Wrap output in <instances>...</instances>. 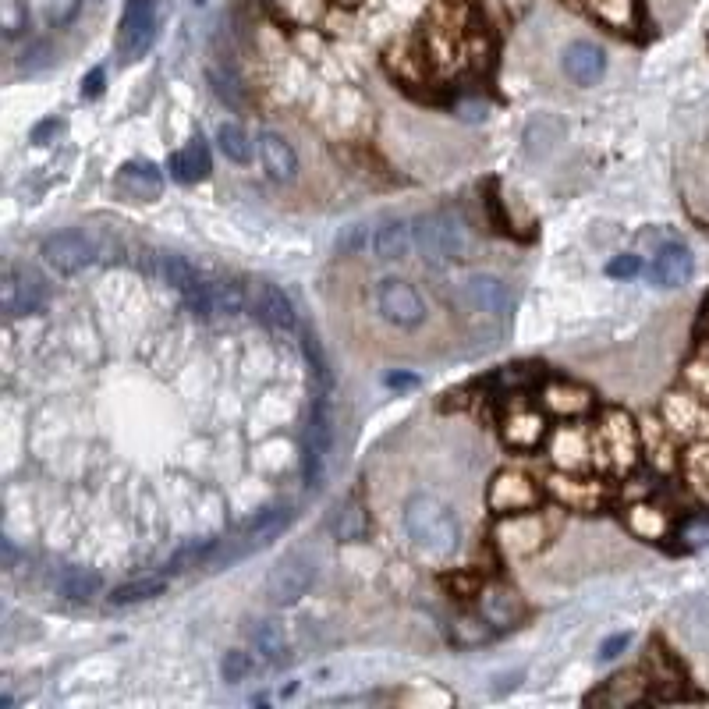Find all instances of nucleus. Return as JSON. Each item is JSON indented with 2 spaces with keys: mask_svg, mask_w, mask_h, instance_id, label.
I'll return each instance as SVG.
<instances>
[{
  "mask_svg": "<svg viewBox=\"0 0 709 709\" xmlns=\"http://www.w3.org/2000/svg\"><path fill=\"white\" fill-rule=\"evenodd\" d=\"M642 458V433L635 419L621 408H607L593 426V465L603 476L624 479Z\"/></svg>",
  "mask_w": 709,
  "mask_h": 709,
  "instance_id": "f257e3e1",
  "label": "nucleus"
},
{
  "mask_svg": "<svg viewBox=\"0 0 709 709\" xmlns=\"http://www.w3.org/2000/svg\"><path fill=\"white\" fill-rule=\"evenodd\" d=\"M405 529L408 539L429 557H451L461 546V525L458 515L444 500L419 493L405 504Z\"/></svg>",
  "mask_w": 709,
  "mask_h": 709,
  "instance_id": "f03ea898",
  "label": "nucleus"
},
{
  "mask_svg": "<svg viewBox=\"0 0 709 709\" xmlns=\"http://www.w3.org/2000/svg\"><path fill=\"white\" fill-rule=\"evenodd\" d=\"M412 234H415V249H419L422 263L426 266H454L458 259L468 256V231L461 224V217L447 210H433L422 213V217L412 220Z\"/></svg>",
  "mask_w": 709,
  "mask_h": 709,
  "instance_id": "7ed1b4c3",
  "label": "nucleus"
},
{
  "mask_svg": "<svg viewBox=\"0 0 709 709\" xmlns=\"http://www.w3.org/2000/svg\"><path fill=\"white\" fill-rule=\"evenodd\" d=\"M330 444H334V415H330L327 398H320L316 405H312L309 426H305V440H302V468H305V483H309V490H320L323 486Z\"/></svg>",
  "mask_w": 709,
  "mask_h": 709,
  "instance_id": "20e7f679",
  "label": "nucleus"
},
{
  "mask_svg": "<svg viewBox=\"0 0 709 709\" xmlns=\"http://www.w3.org/2000/svg\"><path fill=\"white\" fill-rule=\"evenodd\" d=\"M316 582V561L305 554H288L266 575V596L273 607H295Z\"/></svg>",
  "mask_w": 709,
  "mask_h": 709,
  "instance_id": "39448f33",
  "label": "nucleus"
},
{
  "mask_svg": "<svg viewBox=\"0 0 709 709\" xmlns=\"http://www.w3.org/2000/svg\"><path fill=\"white\" fill-rule=\"evenodd\" d=\"M663 426L681 440H709V405L695 390H671L660 405Z\"/></svg>",
  "mask_w": 709,
  "mask_h": 709,
  "instance_id": "423d86ee",
  "label": "nucleus"
},
{
  "mask_svg": "<svg viewBox=\"0 0 709 709\" xmlns=\"http://www.w3.org/2000/svg\"><path fill=\"white\" fill-rule=\"evenodd\" d=\"M39 256H43V263H47L50 270L71 277V273H82L86 266H93L96 256H100V249H96V242L86 231L68 227V231L50 234L47 242L39 245Z\"/></svg>",
  "mask_w": 709,
  "mask_h": 709,
  "instance_id": "0eeeda50",
  "label": "nucleus"
},
{
  "mask_svg": "<svg viewBox=\"0 0 709 709\" xmlns=\"http://www.w3.org/2000/svg\"><path fill=\"white\" fill-rule=\"evenodd\" d=\"M376 309H380V316L390 327L398 330H415L426 323V302H422V295L408 281H398V277H387L376 288Z\"/></svg>",
  "mask_w": 709,
  "mask_h": 709,
  "instance_id": "6e6552de",
  "label": "nucleus"
},
{
  "mask_svg": "<svg viewBox=\"0 0 709 709\" xmlns=\"http://www.w3.org/2000/svg\"><path fill=\"white\" fill-rule=\"evenodd\" d=\"M500 437L515 451H536L550 433H546V419L539 408H532L522 394H511V405L500 415Z\"/></svg>",
  "mask_w": 709,
  "mask_h": 709,
  "instance_id": "1a4fd4ad",
  "label": "nucleus"
},
{
  "mask_svg": "<svg viewBox=\"0 0 709 709\" xmlns=\"http://www.w3.org/2000/svg\"><path fill=\"white\" fill-rule=\"evenodd\" d=\"M458 298L465 302V309L490 316V320H504L511 312V291H507V284L500 281L497 273H465L458 284Z\"/></svg>",
  "mask_w": 709,
  "mask_h": 709,
  "instance_id": "9d476101",
  "label": "nucleus"
},
{
  "mask_svg": "<svg viewBox=\"0 0 709 709\" xmlns=\"http://www.w3.org/2000/svg\"><path fill=\"white\" fill-rule=\"evenodd\" d=\"M490 511L493 515H522V511H536L539 504V486L532 476L518 472V468H504L490 483Z\"/></svg>",
  "mask_w": 709,
  "mask_h": 709,
  "instance_id": "9b49d317",
  "label": "nucleus"
},
{
  "mask_svg": "<svg viewBox=\"0 0 709 709\" xmlns=\"http://www.w3.org/2000/svg\"><path fill=\"white\" fill-rule=\"evenodd\" d=\"M546 454H550V461L561 472H585V468L593 465V429H585L575 419H568L546 437Z\"/></svg>",
  "mask_w": 709,
  "mask_h": 709,
  "instance_id": "f8f14e48",
  "label": "nucleus"
},
{
  "mask_svg": "<svg viewBox=\"0 0 709 709\" xmlns=\"http://www.w3.org/2000/svg\"><path fill=\"white\" fill-rule=\"evenodd\" d=\"M156 39V0H128L121 18V61H139Z\"/></svg>",
  "mask_w": 709,
  "mask_h": 709,
  "instance_id": "ddd939ff",
  "label": "nucleus"
},
{
  "mask_svg": "<svg viewBox=\"0 0 709 709\" xmlns=\"http://www.w3.org/2000/svg\"><path fill=\"white\" fill-rule=\"evenodd\" d=\"M0 298H4V312L15 320V316H29V312L43 309V302H47V288H43V281H39L32 270L11 263L8 270H4Z\"/></svg>",
  "mask_w": 709,
  "mask_h": 709,
  "instance_id": "4468645a",
  "label": "nucleus"
},
{
  "mask_svg": "<svg viewBox=\"0 0 709 709\" xmlns=\"http://www.w3.org/2000/svg\"><path fill=\"white\" fill-rule=\"evenodd\" d=\"M546 525L536 511H522V515H500L497 525V546L511 557H532L543 546Z\"/></svg>",
  "mask_w": 709,
  "mask_h": 709,
  "instance_id": "2eb2a0df",
  "label": "nucleus"
},
{
  "mask_svg": "<svg viewBox=\"0 0 709 709\" xmlns=\"http://www.w3.org/2000/svg\"><path fill=\"white\" fill-rule=\"evenodd\" d=\"M546 490L550 497L561 500L568 511H596L607 497L600 479H585L578 472H557V476L546 479Z\"/></svg>",
  "mask_w": 709,
  "mask_h": 709,
  "instance_id": "dca6fc26",
  "label": "nucleus"
},
{
  "mask_svg": "<svg viewBox=\"0 0 709 709\" xmlns=\"http://www.w3.org/2000/svg\"><path fill=\"white\" fill-rule=\"evenodd\" d=\"M692 270H695V259L692 252H688V245L667 242L656 249L653 266H649V281H653L656 288H681V284L692 281Z\"/></svg>",
  "mask_w": 709,
  "mask_h": 709,
  "instance_id": "f3484780",
  "label": "nucleus"
},
{
  "mask_svg": "<svg viewBox=\"0 0 709 709\" xmlns=\"http://www.w3.org/2000/svg\"><path fill=\"white\" fill-rule=\"evenodd\" d=\"M543 408L557 419H582L593 412V394L571 380L543 383Z\"/></svg>",
  "mask_w": 709,
  "mask_h": 709,
  "instance_id": "a211bd4d",
  "label": "nucleus"
},
{
  "mask_svg": "<svg viewBox=\"0 0 709 709\" xmlns=\"http://www.w3.org/2000/svg\"><path fill=\"white\" fill-rule=\"evenodd\" d=\"M479 614L486 617L490 628L500 632V628H515L525 617V607L515 589H507V585H486V589H479Z\"/></svg>",
  "mask_w": 709,
  "mask_h": 709,
  "instance_id": "6ab92c4d",
  "label": "nucleus"
},
{
  "mask_svg": "<svg viewBox=\"0 0 709 709\" xmlns=\"http://www.w3.org/2000/svg\"><path fill=\"white\" fill-rule=\"evenodd\" d=\"M252 312H256L259 320L273 330H295V323H298L291 298L284 295L277 284H266V281L252 288Z\"/></svg>",
  "mask_w": 709,
  "mask_h": 709,
  "instance_id": "aec40b11",
  "label": "nucleus"
},
{
  "mask_svg": "<svg viewBox=\"0 0 709 709\" xmlns=\"http://www.w3.org/2000/svg\"><path fill=\"white\" fill-rule=\"evenodd\" d=\"M114 185L117 192L128 195L132 203H149V199H156V195L164 192V178H160V171H156L149 160H132V164H125L117 171Z\"/></svg>",
  "mask_w": 709,
  "mask_h": 709,
  "instance_id": "412c9836",
  "label": "nucleus"
},
{
  "mask_svg": "<svg viewBox=\"0 0 709 709\" xmlns=\"http://www.w3.org/2000/svg\"><path fill=\"white\" fill-rule=\"evenodd\" d=\"M571 4L582 8L585 15H593L600 25H607L610 32H635L642 22L639 0H571Z\"/></svg>",
  "mask_w": 709,
  "mask_h": 709,
  "instance_id": "4be33fe9",
  "label": "nucleus"
},
{
  "mask_svg": "<svg viewBox=\"0 0 709 709\" xmlns=\"http://www.w3.org/2000/svg\"><path fill=\"white\" fill-rule=\"evenodd\" d=\"M146 273H149V277H156L160 284H167V288L181 291V295H185V291H192L195 284H203L199 270H195V266L188 263L181 252H153Z\"/></svg>",
  "mask_w": 709,
  "mask_h": 709,
  "instance_id": "5701e85b",
  "label": "nucleus"
},
{
  "mask_svg": "<svg viewBox=\"0 0 709 709\" xmlns=\"http://www.w3.org/2000/svg\"><path fill=\"white\" fill-rule=\"evenodd\" d=\"M327 529L330 536L341 539V543H362V539L369 536V511L362 507L359 497H344L337 500L334 511H330Z\"/></svg>",
  "mask_w": 709,
  "mask_h": 709,
  "instance_id": "b1692460",
  "label": "nucleus"
},
{
  "mask_svg": "<svg viewBox=\"0 0 709 709\" xmlns=\"http://www.w3.org/2000/svg\"><path fill=\"white\" fill-rule=\"evenodd\" d=\"M603 68H607V57H603V50L596 47V43L578 39V43H571V47L564 50V71H568L571 82H578V86H596L603 78Z\"/></svg>",
  "mask_w": 709,
  "mask_h": 709,
  "instance_id": "393cba45",
  "label": "nucleus"
},
{
  "mask_svg": "<svg viewBox=\"0 0 709 709\" xmlns=\"http://www.w3.org/2000/svg\"><path fill=\"white\" fill-rule=\"evenodd\" d=\"M369 249L380 263H394V259H405L408 252L415 249V234H412V224L405 220H387L373 231L369 238Z\"/></svg>",
  "mask_w": 709,
  "mask_h": 709,
  "instance_id": "a878e982",
  "label": "nucleus"
},
{
  "mask_svg": "<svg viewBox=\"0 0 709 709\" xmlns=\"http://www.w3.org/2000/svg\"><path fill=\"white\" fill-rule=\"evenodd\" d=\"M291 518H295L291 507H266V511H259V515L242 529V550H238V554H245V550H259V546L273 543V539L281 536V532L291 525Z\"/></svg>",
  "mask_w": 709,
  "mask_h": 709,
  "instance_id": "bb28decb",
  "label": "nucleus"
},
{
  "mask_svg": "<svg viewBox=\"0 0 709 709\" xmlns=\"http://www.w3.org/2000/svg\"><path fill=\"white\" fill-rule=\"evenodd\" d=\"M167 171H171V178L181 181V185L203 181L206 174L213 171L210 149H206V142H203V139H192L185 149H174V153L167 156Z\"/></svg>",
  "mask_w": 709,
  "mask_h": 709,
  "instance_id": "cd10ccee",
  "label": "nucleus"
},
{
  "mask_svg": "<svg viewBox=\"0 0 709 709\" xmlns=\"http://www.w3.org/2000/svg\"><path fill=\"white\" fill-rule=\"evenodd\" d=\"M259 156H263V167L273 181H295L298 174V156L291 149V142L277 132H263L259 135Z\"/></svg>",
  "mask_w": 709,
  "mask_h": 709,
  "instance_id": "c85d7f7f",
  "label": "nucleus"
},
{
  "mask_svg": "<svg viewBox=\"0 0 709 709\" xmlns=\"http://www.w3.org/2000/svg\"><path fill=\"white\" fill-rule=\"evenodd\" d=\"M100 585L103 578L93 568H82V564H68V568L57 571V593L71 603H89L100 593Z\"/></svg>",
  "mask_w": 709,
  "mask_h": 709,
  "instance_id": "c756f323",
  "label": "nucleus"
},
{
  "mask_svg": "<svg viewBox=\"0 0 709 709\" xmlns=\"http://www.w3.org/2000/svg\"><path fill=\"white\" fill-rule=\"evenodd\" d=\"M167 589V578L164 575H146V578H132V582H121L110 593V603L114 607H132V603H146V600H156V596H164Z\"/></svg>",
  "mask_w": 709,
  "mask_h": 709,
  "instance_id": "7c9ffc66",
  "label": "nucleus"
},
{
  "mask_svg": "<svg viewBox=\"0 0 709 709\" xmlns=\"http://www.w3.org/2000/svg\"><path fill=\"white\" fill-rule=\"evenodd\" d=\"M681 468H685V479L695 497H702L709 504V440H692Z\"/></svg>",
  "mask_w": 709,
  "mask_h": 709,
  "instance_id": "2f4dec72",
  "label": "nucleus"
},
{
  "mask_svg": "<svg viewBox=\"0 0 709 709\" xmlns=\"http://www.w3.org/2000/svg\"><path fill=\"white\" fill-rule=\"evenodd\" d=\"M252 642L263 653L266 663H284L288 660V628L281 621H259L256 632H252Z\"/></svg>",
  "mask_w": 709,
  "mask_h": 709,
  "instance_id": "473e14b6",
  "label": "nucleus"
},
{
  "mask_svg": "<svg viewBox=\"0 0 709 709\" xmlns=\"http://www.w3.org/2000/svg\"><path fill=\"white\" fill-rule=\"evenodd\" d=\"M628 529H632L639 539H663L667 532H671V522H667V515H663L660 507L632 504L628 507Z\"/></svg>",
  "mask_w": 709,
  "mask_h": 709,
  "instance_id": "72a5a7b5",
  "label": "nucleus"
},
{
  "mask_svg": "<svg viewBox=\"0 0 709 709\" xmlns=\"http://www.w3.org/2000/svg\"><path fill=\"white\" fill-rule=\"evenodd\" d=\"M217 146H220V153H224L227 160H234V164H249L252 160V142L238 125H220L217 128Z\"/></svg>",
  "mask_w": 709,
  "mask_h": 709,
  "instance_id": "f704fd0d",
  "label": "nucleus"
},
{
  "mask_svg": "<svg viewBox=\"0 0 709 709\" xmlns=\"http://www.w3.org/2000/svg\"><path fill=\"white\" fill-rule=\"evenodd\" d=\"M564 135V125L557 121V117H536L529 125V132H525V142H529L532 153H546V149L554 146V142H561Z\"/></svg>",
  "mask_w": 709,
  "mask_h": 709,
  "instance_id": "c9c22d12",
  "label": "nucleus"
},
{
  "mask_svg": "<svg viewBox=\"0 0 709 709\" xmlns=\"http://www.w3.org/2000/svg\"><path fill=\"white\" fill-rule=\"evenodd\" d=\"M210 295H213V312H227V316H234V312L245 309V291L242 284L234 281H210Z\"/></svg>",
  "mask_w": 709,
  "mask_h": 709,
  "instance_id": "e433bc0d",
  "label": "nucleus"
},
{
  "mask_svg": "<svg viewBox=\"0 0 709 709\" xmlns=\"http://www.w3.org/2000/svg\"><path fill=\"white\" fill-rule=\"evenodd\" d=\"M252 671H256V663H252V656L242 653V649H231V653L220 660V674H224L227 685H242Z\"/></svg>",
  "mask_w": 709,
  "mask_h": 709,
  "instance_id": "4c0bfd02",
  "label": "nucleus"
},
{
  "mask_svg": "<svg viewBox=\"0 0 709 709\" xmlns=\"http://www.w3.org/2000/svg\"><path fill=\"white\" fill-rule=\"evenodd\" d=\"M685 383H688V390H695V394L709 398V351H706V355H695V359L688 362V366H685Z\"/></svg>",
  "mask_w": 709,
  "mask_h": 709,
  "instance_id": "58836bf2",
  "label": "nucleus"
},
{
  "mask_svg": "<svg viewBox=\"0 0 709 709\" xmlns=\"http://www.w3.org/2000/svg\"><path fill=\"white\" fill-rule=\"evenodd\" d=\"M281 11L291 22H316L323 15V0H281Z\"/></svg>",
  "mask_w": 709,
  "mask_h": 709,
  "instance_id": "ea45409f",
  "label": "nucleus"
},
{
  "mask_svg": "<svg viewBox=\"0 0 709 709\" xmlns=\"http://www.w3.org/2000/svg\"><path fill=\"white\" fill-rule=\"evenodd\" d=\"M213 539H203V543H188V546H181L178 554L171 557V564L167 568H174V571H181V568H188V564H199L206 554H213Z\"/></svg>",
  "mask_w": 709,
  "mask_h": 709,
  "instance_id": "a19ab883",
  "label": "nucleus"
},
{
  "mask_svg": "<svg viewBox=\"0 0 709 709\" xmlns=\"http://www.w3.org/2000/svg\"><path fill=\"white\" fill-rule=\"evenodd\" d=\"M497 380L504 383V387H511V394H522L529 383L539 380V373L532 366H507V369H500Z\"/></svg>",
  "mask_w": 709,
  "mask_h": 709,
  "instance_id": "79ce46f5",
  "label": "nucleus"
},
{
  "mask_svg": "<svg viewBox=\"0 0 709 709\" xmlns=\"http://www.w3.org/2000/svg\"><path fill=\"white\" fill-rule=\"evenodd\" d=\"M369 238L373 234L366 231L362 224H351L348 231L337 238V252H344V256H351V252H362V249H369Z\"/></svg>",
  "mask_w": 709,
  "mask_h": 709,
  "instance_id": "37998d69",
  "label": "nucleus"
},
{
  "mask_svg": "<svg viewBox=\"0 0 709 709\" xmlns=\"http://www.w3.org/2000/svg\"><path fill=\"white\" fill-rule=\"evenodd\" d=\"M681 539H685L688 546H709V515L688 518L685 529H681Z\"/></svg>",
  "mask_w": 709,
  "mask_h": 709,
  "instance_id": "c03bdc74",
  "label": "nucleus"
},
{
  "mask_svg": "<svg viewBox=\"0 0 709 709\" xmlns=\"http://www.w3.org/2000/svg\"><path fill=\"white\" fill-rule=\"evenodd\" d=\"M642 270V259L632 256V252H624V256H614L607 263V273L610 277H617V281H628V277H635V273Z\"/></svg>",
  "mask_w": 709,
  "mask_h": 709,
  "instance_id": "a18cd8bd",
  "label": "nucleus"
},
{
  "mask_svg": "<svg viewBox=\"0 0 709 709\" xmlns=\"http://www.w3.org/2000/svg\"><path fill=\"white\" fill-rule=\"evenodd\" d=\"M0 8H4V32L8 36H18V32L25 29V8L18 4V0H0Z\"/></svg>",
  "mask_w": 709,
  "mask_h": 709,
  "instance_id": "49530a36",
  "label": "nucleus"
},
{
  "mask_svg": "<svg viewBox=\"0 0 709 709\" xmlns=\"http://www.w3.org/2000/svg\"><path fill=\"white\" fill-rule=\"evenodd\" d=\"M75 8H78V0H43V11H47V18L50 22H68L71 15H75Z\"/></svg>",
  "mask_w": 709,
  "mask_h": 709,
  "instance_id": "de8ad7c7",
  "label": "nucleus"
},
{
  "mask_svg": "<svg viewBox=\"0 0 709 709\" xmlns=\"http://www.w3.org/2000/svg\"><path fill=\"white\" fill-rule=\"evenodd\" d=\"M628 642H632V635H628V632H621V635H610V639L600 646V660H603V663L617 660V656H621L624 649H628Z\"/></svg>",
  "mask_w": 709,
  "mask_h": 709,
  "instance_id": "09e8293b",
  "label": "nucleus"
},
{
  "mask_svg": "<svg viewBox=\"0 0 709 709\" xmlns=\"http://www.w3.org/2000/svg\"><path fill=\"white\" fill-rule=\"evenodd\" d=\"M103 78H107L103 75V68H93L86 78H82V96H86V100H96V96L103 93Z\"/></svg>",
  "mask_w": 709,
  "mask_h": 709,
  "instance_id": "8fccbe9b",
  "label": "nucleus"
},
{
  "mask_svg": "<svg viewBox=\"0 0 709 709\" xmlns=\"http://www.w3.org/2000/svg\"><path fill=\"white\" fill-rule=\"evenodd\" d=\"M57 128H61L57 121H43V125H39L36 132H32V142H39V146H43V142H47V135H54Z\"/></svg>",
  "mask_w": 709,
  "mask_h": 709,
  "instance_id": "3c124183",
  "label": "nucleus"
},
{
  "mask_svg": "<svg viewBox=\"0 0 709 709\" xmlns=\"http://www.w3.org/2000/svg\"><path fill=\"white\" fill-rule=\"evenodd\" d=\"M412 376H401V373H390L387 376V387H412Z\"/></svg>",
  "mask_w": 709,
  "mask_h": 709,
  "instance_id": "603ef678",
  "label": "nucleus"
}]
</instances>
